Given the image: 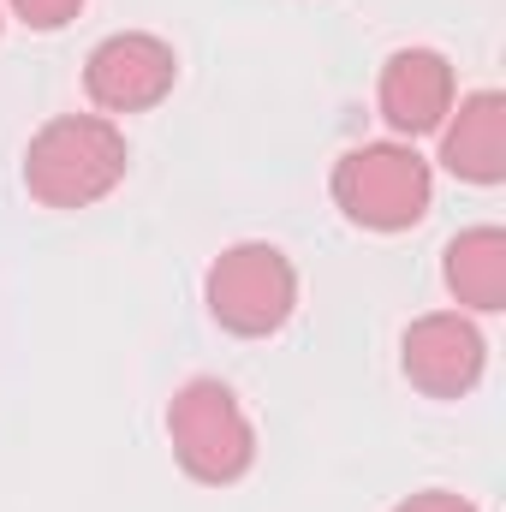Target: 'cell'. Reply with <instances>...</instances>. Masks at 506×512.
<instances>
[{
	"label": "cell",
	"mask_w": 506,
	"mask_h": 512,
	"mask_svg": "<svg viewBox=\"0 0 506 512\" xmlns=\"http://www.w3.org/2000/svg\"><path fill=\"white\" fill-rule=\"evenodd\" d=\"M441 167L471 185H501L506 179V96L477 90L459 102L453 126L441 137Z\"/></svg>",
	"instance_id": "ba28073f"
},
{
	"label": "cell",
	"mask_w": 506,
	"mask_h": 512,
	"mask_svg": "<svg viewBox=\"0 0 506 512\" xmlns=\"http://www.w3.org/2000/svg\"><path fill=\"white\" fill-rule=\"evenodd\" d=\"M6 6H12V18H24L30 30H60V24L78 18L84 0H6Z\"/></svg>",
	"instance_id": "30bf717a"
},
{
	"label": "cell",
	"mask_w": 506,
	"mask_h": 512,
	"mask_svg": "<svg viewBox=\"0 0 506 512\" xmlns=\"http://www.w3.org/2000/svg\"><path fill=\"white\" fill-rule=\"evenodd\" d=\"M393 512H477L465 495H453V489H423V495H411V501H399Z\"/></svg>",
	"instance_id": "8fae6325"
},
{
	"label": "cell",
	"mask_w": 506,
	"mask_h": 512,
	"mask_svg": "<svg viewBox=\"0 0 506 512\" xmlns=\"http://www.w3.org/2000/svg\"><path fill=\"white\" fill-rule=\"evenodd\" d=\"M173 78H179V60L149 30H120V36L96 42L90 60H84V90L108 114H143V108H155L173 90Z\"/></svg>",
	"instance_id": "5b68a950"
},
{
	"label": "cell",
	"mask_w": 506,
	"mask_h": 512,
	"mask_svg": "<svg viewBox=\"0 0 506 512\" xmlns=\"http://www.w3.org/2000/svg\"><path fill=\"white\" fill-rule=\"evenodd\" d=\"M203 298H209V316L227 334L262 340V334H280L292 322V310H298V268L274 245H233V251L215 256Z\"/></svg>",
	"instance_id": "277c9868"
},
{
	"label": "cell",
	"mask_w": 506,
	"mask_h": 512,
	"mask_svg": "<svg viewBox=\"0 0 506 512\" xmlns=\"http://www.w3.org/2000/svg\"><path fill=\"white\" fill-rule=\"evenodd\" d=\"M167 435H173V453L185 465V477L197 483H239L256 465V429L239 405V393L227 382H185L167 405Z\"/></svg>",
	"instance_id": "3957f363"
},
{
	"label": "cell",
	"mask_w": 506,
	"mask_h": 512,
	"mask_svg": "<svg viewBox=\"0 0 506 512\" xmlns=\"http://www.w3.org/2000/svg\"><path fill=\"white\" fill-rule=\"evenodd\" d=\"M441 274H447V292H453L459 304H471V310H483V316L506 310V233L501 227H471V233H459V239L447 245Z\"/></svg>",
	"instance_id": "9c48e42d"
},
{
	"label": "cell",
	"mask_w": 506,
	"mask_h": 512,
	"mask_svg": "<svg viewBox=\"0 0 506 512\" xmlns=\"http://www.w3.org/2000/svg\"><path fill=\"white\" fill-rule=\"evenodd\" d=\"M435 197V173L411 143H364L346 149L334 167V203L346 209V221L370 227V233H405L429 215Z\"/></svg>",
	"instance_id": "7a4b0ae2"
},
{
	"label": "cell",
	"mask_w": 506,
	"mask_h": 512,
	"mask_svg": "<svg viewBox=\"0 0 506 512\" xmlns=\"http://www.w3.org/2000/svg\"><path fill=\"white\" fill-rule=\"evenodd\" d=\"M120 179H126V131L102 114H60L24 149V185L48 209H90Z\"/></svg>",
	"instance_id": "6da1fadb"
},
{
	"label": "cell",
	"mask_w": 506,
	"mask_h": 512,
	"mask_svg": "<svg viewBox=\"0 0 506 512\" xmlns=\"http://www.w3.org/2000/svg\"><path fill=\"white\" fill-rule=\"evenodd\" d=\"M399 364L411 387H423L429 399H459L483 382V364H489V346L477 334L471 316L459 310H435V316H417L405 328V346H399Z\"/></svg>",
	"instance_id": "8992f818"
},
{
	"label": "cell",
	"mask_w": 506,
	"mask_h": 512,
	"mask_svg": "<svg viewBox=\"0 0 506 512\" xmlns=\"http://www.w3.org/2000/svg\"><path fill=\"white\" fill-rule=\"evenodd\" d=\"M376 102H381V120L399 137L441 131L447 114H453V66H447V54H435V48H399V54H387Z\"/></svg>",
	"instance_id": "52a82bcc"
}]
</instances>
